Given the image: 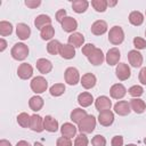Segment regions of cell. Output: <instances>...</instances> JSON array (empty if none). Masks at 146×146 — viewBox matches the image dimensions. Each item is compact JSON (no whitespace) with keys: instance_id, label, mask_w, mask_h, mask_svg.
Wrapping results in <instances>:
<instances>
[{"instance_id":"44dd1931","label":"cell","mask_w":146,"mask_h":146,"mask_svg":"<svg viewBox=\"0 0 146 146\" xmlns=\"http://www.w3.org/2000/svg\"><path fill=\"white\" fill-rule=\"evenodd\" d=\"M36 68L40 73L42 74H47L52 70V63L49 59L46 58H40L36 60Z\"/></svg>"},{"instance_id":"11a10c76","label":"cell","mask_w":146,"mask_h":146,"mask_svg":"<svg viewBox=\"0 0 146 146\" xmlns=\"http://www.w3.org/2000/svg\"><path fill=\"white\" fill-rule=\"evenodd\" d=\"M145 36H146V31H145Z\"/></svg>"},{"instance_id":"9c48e42d","label":"cell","mask_w":146,"mask_h":146,"mask_svg":"<svg viewBox=\"0 0 146 146\" xmlns=\"http://www.w3.org/2000/svg\"><path fill=\"white\" fill-rule=\"evenodd\" d=\"M30 129L34 132H42L44 130L43 127V119L38 115V114H33L31 115V121H30Z\"/></svg>"},{"instance_id":"4dcf8cb0","label":"cell","mask_w":146,"mask_h":146,"mask_svg":"<svg viewBox=\"0 0 146 146\" xmlns=\"http://www.w3.org/2000/svg\"><path fill=\"white\" fill-rule=\"evenodd\" d=\"M129 22L135 26H139L144 22V15L138 10L131 11L130 15H129Z\"/></svg>"},{"instance_id":"7a4b0ae2","label":"cell","mask_w":146,"mask_h":146,"mask_svg":"<svg viewBox=\"0 0 146 146\" xmlns=\"http://www.w3.org/2000/svg\"><path fill=\"white\" fill-rule=\"evenodd\" d=\"M10 55L16 60H24L29 56V47L25 43L18 42L11 48Z\"/></svg>"},{"instance_id":"f1b7e54d","label":"cell","mask_w":146,"mask_h":146,"mask_svg":"<svg viewBox=\"0 0 146 146\" xmlns=\"http://www.w3.org/2000/svg\"><path fill=\"white\" fill-rule=\"evenodd\" d=\"M43 104H44V102H43V99H42L40 96H33V97H31L30 100H29V106H30V108H31L32 111H34V112L40 111V110L43 107Z\"/></svg>"},{"instance_id":"681fc988","label":"cell","mask_w":146,"mask_h":146,"mask_svg":"<svg viewBox=\"0 0 146 146\" xmlns=\"http://www.w3.org/2000/svg\"><path fill=\"white\" fill-rule=\"evenodd\" d=\"M16 146H31V145H30L29 141H26V140H19V141L16 144Z\"/></svg>"},{"instance_id":"7dc6e473","label":"cell","mask_w":146,"mask_h":146,"mask_svg":"<svg viewBox=\"0 0 146 146\" xmlns=\"http://www.w3.org/2000/svg\"><path fill=\"white\" fill-rule=\"evenodd\" d=\"M139 82L141 84H146V67H143L139 72Z\"/></svg>"},{"instance_id":"7c38bea8","label":"cell","mask_w":146,"mask_h":146,"mask_svg":"<svg viewBox=\"0 0 146 146\" xmlns=\"http://www.w3.org/2000/svg\"><path fill=\"white\" fill-rule=\"evenodd\" d=\"M111 106H112V102L107 96H99L95 100V107L99 112L111 110Z\"/></svg>"},{"instance_id":"816d5d0a","label":"cell","mask_w":146,"mask_h":146,"mask_svg":"<svg viewBox=\"0 0 146 146\" xmlns=\"http://www.w3.org/2000/svg\"><path fill=\"white\" fill-rule=\"evenodd\" d=\"M107 5H108L110 7H111V6H115V5H116V1H112V2H111V1H107Z\"/></svg>"},{"instance_id":"2e32d148","label":"cell","mask_w":146,"mask_h":146,"mask_svg":"<svg viewBox=\"0 0 146 146\" xmlns=\"http://www.w3.org/2000/svg\"><path fill=\"white\" fill-rule=\"evenodd\" d=\"M107 23L103 19H98L91 25V33L95 35H102L107 31Z\"/></svg>"},{"instance_id":"30bf717a","label":"cell","mask_w":146,"mask_h":146,"mask_svg":"<svg viewBox=\"0 0 146 146\" xmlns=\"http://www.w3.org/2000/svg\"><path fill=\"white\" fill-rule=\"evenodd\" d=\"M17 75L22 80H27L33 75V67L27 63H23L17 68Z\"/></svg>"},{"instance_id":"ac0fdd59","label":"cell","mask_w":146,"mask_h":146,"mask_svg":"<svg viewBox=\"0 0 146 146\" xmlns=\"http://www.w3.org/2000/svg\"><path fill=\"white\" fill-rule=\"evenodd\" d=\"M62 27L65 32H68V33H74V31L78 29V22L75 21V18L73 17H70V16H66L64 18V21L62 22Z\"/></svg>"},{"instance_id":"cb8c5ba5","label":"cell","mask_w":146,"mask_h":146,"mask_svg":"<svg viewBox=\"0 0 146 146\" xmlns=\"http://www.w3.org/2000/svg\"><path fill=\"white\" fill-rule=\"evenodd\" d=\"M130 107L133 112H136L137 114H141L145 112L146 110V104L143 99L140 98H132L130 100Z\"/></svg>"},{"instance_id":"6da1fadb","label":"cell","mask_w":146,"mask_h":146,"mask_svg":"<svg viewBox=\"0 0 146 146\" xmlns=\"http://www.w3.org/2000/svg\"><path fill=\"white\" fill-rule=\"evenodd\" d=\"M96 128V117L94 115H87L79 124L78 129L81 133H91Z\"/></svg>"},{"instance_id":"ee69618b","label":"cell","mask_w":146,"mask_h":146,"mask_svg":"<svg viewBox=\"0 0 146 146\" xmlns=\"http://www.w3.org/2000/svg\"><path fill=\"white\" fill-rule=\"evenodd\" d=\"M112 146H123V137L122 136H114L111 141Z\"/></svg>"},{"instance_id":"8992f818","label":"cell","mask_w":146,"mask_h":146,"mask_svg":"<svg viewBox=\"0 0 146 146\" xmlns=\"http://www.w3.org/2000/svg\"><path fill=\"white\" fill-rule=\"evenodd\" d=\"M115 74H116V78L121 81H124V80H128L131 75V71H130V67L128 66V64L125 63H119L117 66H116V70H115Z\"/></svg>"},{"instance_id":"5bb4252c","label":"cell","mask_w":146,"mask_h":146,"mask_svg":"<svg viewBox=\"0 0 146 146\" xmlns=\"http://www.w3.org/2000/svg\"><path fill=\"white\" fill-rule=\"evenodd\" d=\"M128 60L132 67H140L143 64V55L138 50H130L128 52Z\"/></svg>"},{"instance_id":"4316f807","label":"cell","mask_w":146,"mask_h":146,"mask_svg":"<svg viewBox=\"0 0 146 146\" xmlns=\"http://www.w3.org/2000/svg\"><path fill=\"white\" fill-rule=\"evenodd\" d=\"M87 115H88V114H87L86 110H82V108H74V110L71 112L70 117H71V120H72L73 123L79 124Z\"/></svg>"},{"instance_id":"52a82bcc","label":"cell","mask_w":146,"mask_h":146,"mask_svg":"<svg viewBox=\"0 0 146 146\" xmlns=\"http://www.w3.org/2000/svg\"><path fill=\"white\" fill-rule=\"evenodd\" d=\"M98 122H99L100 125L110 127V125L114 122V113H113L111 110L99 112V115H98Z\"/></svg>"},{"instance_id":"277c9868","label":"cell","mask_w":146,"mask_h":146,"mask_svg":"<svg viewBox=\"0 0 146 146\" xmlns=\"http://www.w3.org/2000/svg\"><path fill=\"white\" fill-rule=\"evenodd\" d=\"M30 87L32 89L33 92L35 94H42L47 90L48 88V82L47 80L43 78V76H35L32 79L31 83H30Z\"/></svg>"},{"instance_id":"c3c4849f","label":"cell","mask_w":146,"mask_h":146,"mask_svg":"<svg viewBox=\"0 0 146 146\" xmlns=\"http://www.w3.org/2000/svg\"><path fill=\"white\" fill-rule=\"evenodd\" d=\"M7 47V42L5 39H0V51H3Z\"/></svg>"},{"instance_id":"603a6c76","label":"cell","mask_w":146,"mask_h":146,"mask_svg":"<svg viewBox=\"0 0 146 146\" xmlns=\"http://www.w3.org/2000/svg\"><path fill=\"white\" fill-rule=\"evenodd\" d=\"M43 127H44V130L49 132H56L58 130V121L52 116L47 115L43 119Z\"/></svg>"},{"instance_id":"e0dca14e","label":"cell","mask_w":146,"mask_h":146,"mask_svg":"<svg viewBox=\"0 0 146 146\" xmlns=\"http://www.w3.org/2000/svg\"><path fill=\"white\" fill-rule=\"evenodd\" d=\"M16 34L21 40H26L31 35V29L25 23H18L16 26Z\"/></svg>"},{"instance_id":"83f0119b","label":"cell","mask_w":146,"mask_h":146,"mask_svg":"<svg viewBox=\"0 0 146 146\" xmlns=\"http://www.w3.org/2000/svg\"><path fill=\"white\" fill-rule=\"evenodd\" d=\"M94 102V97L90 92H81L78 96V103L80 104V106L82 107H88L92 104Z\"/></svg>"},{"instance_id":"74e56055","label":"cell","mask_w":146,"mask_h":146,"mask_svg":"<svg viewBox=\"0 0 146 146\" xmlns=\"http://www.w3.org/2000/svg\"><path fill=\"white\" fill-rule=\"evenodd\" d=\"M128 91H129V95L132 96L133 98H138V97H140V96L144 94V89H143V87H141V86H137V84L130 87Z\"/></svg>"},{"instance_id":"3957f363","label":"cell","mask_w":146,"mask_h":146,"mask_svg":"<svg viewBox=\"0 0 146 146\" xmlns=\"http://www.w3.org/2000/svg\"><path fill=\"white\" fill-rule=\"evenodd\" d=\"M124 40V32L122 30V27L115 25L113 26L110 32H108V41L114 44V46H117V44H121Z\"/></svg>"},{"instance_id":"f35d334b","label":"cell","mask_w":146,"mask_h":146,"mask_svg":"<svg viewBox=\"0 0 146 146\" xmlns=\"http://www.w3.org/2000/svg\"><path fill=\"white\" fill-rule=\"evenodd\" d=\"M88 144H89V140L86 133H80L79 136H76L74 140V146H88Z\"/></svg>"},{"instance_id":"bcb514c9","label":"cell","mask_w":146,"mask_h":146,"mask_svg":"<svg viewBox=\"0 0 146 146\" xmlns=\"http://www.w3.org/2000/svg\"><path fill=\"white\" fill-rule=\"evenodd\" d=\"M41 5V1L40 0H34V1H32V0H26L25 1V6H27L29 8H36L38 6H40Z\"/></svg>"},{"instance_id":"ab89813d","label":"cell","mask_w":146,"mask_h":146,"mask_svg":"<svg viewBox=\"0 0 146 146\" xmlns=\"http://www.w3.org/2000/svg\"><path fill=\"white\" fill-rule=\"evenodd\" d=\"M91 144L92 146H106V139L102 135H96L91 139Z\"/></svg>"},{"instance_id":"60d3db41","label":"cell","mask_w":146,"mask_h":146,"mask_svg":"<svg viewBox=\"0 0 146 146\" xmlns=\"http://www.w3.org/2000/svg\"><path fill=\"white\" fill-rule=\"evenodd\" d=\"M133 46H135L136 49H139V50L140 49H145L146 48V41L143 38L136 36V38H133Z\"/></svg>"},{"instance_id":"f907efd6","label":"cell","mask_w":146,"mask_h":146,"mask_svg":"<svg viewBox=\"0 0 146 146\" xmlns=\"http://www.w3.org/2000/svg\"><path fill=\"white\" fill-rule=\"evenodd\" d=\"M0 146H11V144L6 139H1L0 140Z\"/></svg>"},{"instance_id":"9a60e30c","label":"cell","mask_w":146,"mask_h":146,"mask_svg":"<svg viewBox=\"0 0 146 146\" xmlns=\"http://www.w3.org/2000/svg\"><path fill=\"white\" fill-rule=\"evenodd\" d=\"M114 112L121 116H125L131 112V107H130V103L125 102V100H120L114 105Z\"/></svg>"},{"instance_id":"8d00e7d4","label":"cell","mask_w":146,"mask_h":146,"mask_svg":"<svg viewBox=\"0 0 146 146\" xmlns=\"http://www.w3.org/2000/svg\"><path fill=\"white\" fill-rule=\"evenodd\" d=\"M91 6L94 7V9L98 13H104L107 9V1L106 0H92L91 1Z\"/></svg>"},{"instance_id":"4fadbf2b","label":"cell","mask_w":146,"mask_h":146,"mask_svg":"<svg viewBox=\"0 0 146 146\" xmlns=\"http://www.w3.org/2000/svg\"><path fill=\"white\" fill-rule=\"evenodd\" d=\"M87 58H88V60H89L92 65H95V66L103 64V62H104V59H105L104 54H103L102 49H99V48H95V49L92 50V52H91Z\"/></svg>"},{"instance_id":"f6af8a7d","label":"cell","mask_w":146,"mask_h":146,"mask_svg":"<svg viewBox=\"0 0 146 146\" xmlns=\"http://www.w3.org/2000/svg\"><path fill=\"white\" fill-rule=\"evenodd\" d=\"M66 17V10L65 9H59L57 13H56V21L58 23L62 24V22L64 21V18Z\"/></svg>"},{"instance_id":"d590c367","label":"cell","mask_w":146,"mask_h":146,"mask_svg":"<svg viewBox=\"0 0 146 146\" xmlns=\"http://www.w3.org/2000/svg\"><path fill=\"white\" fill-rule=\"evenodd\" d=\"M50 95L54 97H59L65 92V86L64 83H55L50 87Z\"/></svg>"},{"instance_id":"ba28073f","label":"cell","mask_w":146,"mask_h":146,"mask_svg":"<svg viewBox=\"0 0 146 146\" xmlns=\"http://www.w3.org/2000/svg\"><path fill=\"white\" fill-rule=\"evenodd\" d=\"M120 58H121L120 50H119L117 48H115V47H114V48L108 49V51H107V54H106V57H105L106 63H107L108 65H111V66L117 65V63H119Z\"/></svg>"},{"instance_id":"836d02e7","label":"cell","mask_w":146,"mask_h":146,"mask_svg":"<svg viewBox=\"0 0 146 146\" xmlns=\"http://www.w3.org/2000/svg\"><path fill=\"white\" fill-rule=\"evenodd\" d=\"M30 121H31V116L25 112H22L17 115V123L22 128H30Z\"/></svg>"},{"instance_id":"d6a6232c","label":"cell","mask_w":146,"mask_h":146,"mask_svg":"<svg viewBox=\"0 0 146 146\" xmlns=\"http://www.w3.org/2000/svg\"><path fill=\"white\" fill-rule=\"evenodd\" d=\"M54 35H55V29L51 25H47L40 31V36L42 40H50L51 41Z\"/></svg>"},{"instance_id":"b9f144b4","label":"cell","mask_w":146,"mask_h":146,"mask_svg":"<svg viewBox=\"0 0 146 146\" xmlns=\"http://www.w3.org/2000/svg\"><path fill=\"white\" fill-rule=\"evenodd\" d=\"M56 146H73L72 141H71V138H67V137H59L56 141Z\"/></svg>"},{"instance_id":"ffe728a7","label":"cell","mask_w":146,"mask_h":146,"mask_svg":"<svg viewBox=\"0 0 146 146\" xmlns=\"http://www.w3.org/2000/svg\"><path fill=\"white\" fill-rule=\"evenodd\" d=\"M76 130L78 128L73 124V123H70V122H66L62 125L60 128V133L63 137H67V138H73L75 135H76Z\"/></svg>"},{"instance_id":"f5cc1de1","label":"cell","mask_w":146,"mask_h":146,"mask_svg":"<svg viewBox=\"0 0 146 146\" xmlns=\"http://www.w3.org/2000/svg\"><path fill=\"white\" fill-rule=\"evenodd\" d=\"M125 146H137V145H135V144H128V145H125Z\"/></svg>"},{"instance_id":"e575fe53","label":"cell","mask_w":146,"mask_h":146,"mask_svg":"<svg viewBox=\"0 0 146 146\" xmlns=\"http://www.w3.org/2000/svg\"><path fill=\"white\" fill-rule=\"evenodd\" d=\"M11 33H13L11 23H9L7 21H1L0 22V34L2 36H7V35H10Z\"/></svg>"},{"instance_id":"d6986e66","label":"cell","mask_w":146,"mask_h":146,"mask_svg":"<svg viewBox=\"0 0 146 146\" xmlns=\"http://www.w3.org/2000/svg\"><path fill=\"white\" fill-rule=\"evenodd\" d=\"M96 82H97V79L92 73H86L84 75H82V78L80 80V83L82 84V87L84 89L94 88L96 86Z\"/></svg>"},{"instance_id":"7402d4cb","label":"cell","mask_w":146,"mask_h":146,"mask_svg":"<svg viewBox=\"0 0 146 146\" xmlns=\"http://www.w3.org/2000/svg\"><path fill=\"white\" fill-rule=\"evenodd\" d=\"M67 41H68V44L73 46L74 48H79V47H82V44L84 42V36L82 33L74 32L68 36Z\"/></svg>"},{"instance_id":"5b68a950","label":"cell","mask_w":146,"mask_h":146,"mask_svg":"<svg viewBox=\"0 0 146 146\" xmlns=\"http://www.w3.org/2000/svg\"><path fill=\"white\" fill-rule=\"evenodd\" d=\"M65 82H67L70 86H75L76 83H79L80 79V74L79 71L75 67H67L65 70Z\"/></svg>"},{"instance_id":"1f68e13d","label":"cell","mask_w":146,"mask_h":146,"mask_svg":"<svg viewBox=\"0 0 146 146\" xmlns=\"http://www.w3.org/2000/svg\"><path fill=\"white\" fill-rule=\"evenodd\" d=\"M60 47H62V43L58 41V40H51L48 42L47 44V51L50 54V55H58L59 54V50H60Z\"/></svg>"},{"instance_id":"484cf974","label":"cell","mask_w":146,"mask_h":146,"mask_svg":"<svg viewBox=\"0 0 146 146\" xmlns=\"http://www.w3.org/2000/svg\"><path fill=\"white\" fill-rule=\"evenodd\" d=\"M34 25L36 29H39L40 31L47 26V25H51V18L48 16V15H44V14H41L39 15L35 19H34Z\"/></svg>"},{"instance_id":"8fae6325","label":"cell","mask_w":146,"mask_h":146,"mask_svg":"<svg viewBox=\"0 0 146 146\" xmlns=\"http://www.w3.org/2000/svg\"><path fill=\"white\" fill-rule=\"evenodd\" d=\"M125 94H127V89L121 83H115L110 89V95L114 99H121L125 96Z\"/></svg>"},{"instance_id":"f546056e","label":"cell","mask_w":146,"mask_h":146,"mask_svg":"<svg viewBox=\"0 0 146 146\" xmlns=\"http://www.w3.org/2000/svg\"><path fill=\"white\" fill-rule=\"evenodd\" d=\"M88 7H89V2L87 0H74L72 2V8L78 14L84 13L88 9Z\"/></svg>"},{"instance_id":"d4e9b609","label":"cell","mask_w":146,"mask_h":146,"mask_svg":"<svg viewBox=\"0 0 146 146\" xmlns=\"http://www.w3.org/2000/svg\"><path fill=\"white\" fill-rule=\"evenodd\" d=\"M59 55L64 58V59H72L75 56V48L71 44H62L60 50H59Z\"/></svg>"},{"instance_id":"7bdbcfd3","label":"cell","mask_w":146,"mask_h":146,"mask_svg":"<svg viewBox=\"0 0 146 146\" xmlns=\"http://www.w3.org/2000/svg\"><path fill=\"white\" fill-rule=\"evenodd\" d=\"M95 48H96L95 44H92V43H87V44H84V46L82 47V54L88 57V56L92 52V50H94Z\"/></svg>"},{"instance_id":"db71d44e","label":"cell","mask_w":146,"mask_h":146,"mask_svg":"<svg viewBox=\"0 0 146 146\" xmlns=\"http://www.w3.org/2000/svg\"><path fill=\"white\" fill-rule=\"evenodd\" d=\"M144 143H145V144H146V137H145V138H144Z\"/></svg>"}]
</instances>
